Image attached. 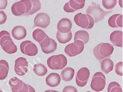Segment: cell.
<instances>
[{"label":"cell","mask_w":123,"mask_h":92,"mask_svg":"<svg viewBox=\"0 0 123 92\" xmlns=\"http://www.w3.org/2000/svg\"><path fill=\"white\" fill-rule=\"evenodd\" d=\"M84 44L80 40H77L66 46L64 49L65 53L70 57L75 56L83 51Z\"/></svg>","instance_id":"6"},{"label":"cell","mask_w":123,"mask_h":92,"mask_svg":"<svg viewBox=\"0 0 123 92\" xmlns=\"http://www.w3.org/2000/svg\"><path fill=\"white\" fill-rule=\"evenodd\" d=\"M117 1L116 0H103L102 4L103 6L106 9L110 10L113 8L117 5Z\"/></svg>","instance_id":"30"},{"label":"cell","mask_w":123,"mask_h":92,"mask_svg":"<svg viewBox=\"0 0 123 92\" xmlns=\"http://www.w3.org/2000/svg\"><path fill=\"white\" fill-rule=\"evenodd\" d=\"M14 71L20 76L25 75L28 71V62L26 58L20 57L15 61Z\"/></svg>","instance_id":"9"},{"label":"cell","mask_w":123,"mask_h":92,"mask_svg":"<svg viewBox=\"0 0 123 92\" xmlns=\"http://www.w3.org/2000/svg\"><path fill=\"white\" fill-rule=\"evenodd\" d=\"M72 28V23L70 19L67 18H63L59 20L57 25L58 31L62 33L69 32Z\"/></svg>","instance_id":"13"},{"label":"cell","mask_w":123,"mask_h":92,"mask_svg":"<svg viewBox=\"0 0 123 92\" xmlns=\"http://www.w3.org/2000/svg\"><path fill=\"white\" fill-rule=\"evenodd\" d=\"M101 67L102 71L107 74L113 70L114 63L109 58H105L101 62Z\"/></svg>","instance_id":"21"},{"label":"cell","mask_w":123,"mask_h":92,"mask_svg":"<svg viewBox=\"0 0 123 92\" xmlns=\"http://www.w3.org/2000/svg\"><path fill=\"white\" fill-rule=\"evenodd\" d=\"M39 44L40 45L42 51L45 54L53 53L57 49V45L56 42L48 36Z\"/></svg>","instance_id":"10"},{"label":"cell","mask_w":123,"mask_h":92,"mask_svg":"<svg viewBox=\"0 0 123 92\" xmlns=\"http://www.w3.org/2000/svg\"><path fill=\"white\" fill-rule=\"evenodd\" d=\"M11 12L14 15L19 16L26 14V7L23 0L14 3L11 7Z\"/></svg>","instance_id":"14"},{"label":"cell","mask_w":123,"mask_h":92,"mask_svg":"<svg viewBox=\"0 0 123 92\" xmlns=\"http://www.w3.org/2000/svg\"><path fill=\"white\" fill-rule=\"evenodd\" d=\"M113 51L112 45L108 43H101L93 49V54L96 59L101 62L103 59L110 56Z\"/></svg>","instance_id":"1"},{"label":"cell","mask_w":123,"mask_h":92,"mask_svg":"<svg viewBox=\"0 0 123 92\" xmlns=\"http://www.w3.org/2000/svg\"><path fill=\"white\" fill-rule=\"evenodd\" d=\"M61 81V78L57 73H52L49 74L46 78V84L50 87H55L58 86Z\"/></svg>","instance_id":"17"},{"label":"cell","mask_w":123,"mask_h":92,"mask_svg":"<svg viewBox=\"0 0 123 92\" xmlns=\"http://www.w3.org/2000/svg\"><path fill=\"white\" fill-rule=\"evenodd\" d=\"M75 75V70L71 67L64 69L61 73V77L65 81H71Z\"/></svg>","instance_id":"22"},{"label":"cell","mask_w":123,"mask_h":92,"mask_svg":"<svg viewBox=\"0 0 123 92\" xmlns=\"http://www.w3.org/2000/svg\"><path fill=\"white\" fill-rule=\"evenodd\" d=\"M29 92H35V90L32 86L30 85V91Z\"/></svg>","instance_id":"37"},{"label":"cell","mask_w":123,"mask_h":92,"mask_svg":"<svg viewBox=\"0 0 123 92\" xmlns=\"http://www.w3.org/2000/svg\"><path fill=\"white\" fill-rule=\"evenodd\" d=\"M85 3V0H70L63 7L64 10L68 13H72L83 8Z\"/></svg>","instance_id":"12"},{"label":"cell","mask_w":123,"mask_h":92,"mask_svg":"<svg viewBox=\"0 0 123 92\" xmlns=\"http://www.w3.org/2000/svg\"><path fill=\"white\" fill-rule=\"evenodd\" d=\"M50 23V18L45 13H40L37 14L34 19V26L41 27L44 29L47 28Z\"/></svg>","instance_id":"11"},{"label":"cell","mask_w":123,"mask_h":92,"mask_svg":"<svg viewBox=\"0 0 123 92\" xmlns=\"http://www.w3.org/2000/svg\"><path fill=\"white\" fill-rule=\"evenodd\" d=\"M10 39H12L10 33L8 31H2L0 32V45L2 46L4 42Z\"/></svg>","instance_id":"31"},{"label":"cell","mask_w":123,"mask_h":92,"mask_svg":"<svg viewBox=\"0 0 123 92\" xmlns=\"http://www.w3.org/2000/svg\"><path fill=\"white\" fill-rule=\"evenodd\" d=\"M25 83L16 77H12L9 81V85L11 87L12 92H18L24 87Z\"/></svg>","instance_id":"19"},{"label":"cell","mask_w":123,"mask_h":92,"mask_svg":"<svg viewBox=\"0 0 123 92\" xmlns=\"http://www.w3.org/2000/svg\"><path fill=\"white\" fill-rule=\"evenodd\" d=\"M90 76V71L86 67L80 68L77 72L76 77L77 85L80 87H83L86 85Z\"/></svg>","instance_id":"8"},{"label":"cell","mask_w":123,"mask_h":92,"mask_svg":"<svg viewBox=\"0 0 123 92\" xmlns=\"http://www.w3.org/2000/svg\"><path fill=\"white\" fill-rule=\"evenodd\" d=\"M72 36L73 34L71 31L67 33H62L57 31L56 35L58 41L61 44H66L70 41L72 38Z\"/></svg>","instance_id":"25"},{"label":"cell","mask_w":123,"mask_h":92,"mask_svg":"<svg viewBox=\"0 0 123 92\" xmlns=\"http://www.w3.org/2000/svg\"><path fill=\"white\" fill-rule=\"evenodd\" d=\"M9 69L8 63L6 60H0V80H4L7 77L8 74Z\"/></svg>","instance_id":"23"},{"label":"cell","mask_w":123,"mask_h":92,"mask_svg":"<svg viewBox=\"0 0 123 92\" xmlns=\"http://www.w3.org/2000/svg\"><path fill=\"white\" fill-rule=\"evenodd\" d=\"M1 46L3 50L8 54H15L17 51V47L14 43L12 39L7 40Z\"/></svg>","instance_id":"20"},{"label":"cell","mask_w":123,"mask_h":92,"mask_svg":"<svg viewBox=\"0 0 123 92\" xmlns=\"http://www.w3.org/2000/svg\"><path fill=\"white\" fill-rule=\"evenodd\" d=\"M20 48L22 54L30 56H35L38 51L37 46L29 40L22 42L20 44Z\"/></svg>","instance_id":"7"},{"label":"cell","mask_w":123,"mask_h":92,"mask_svg":"<svg viewBox=\"0 0 123 92\" xmlns=\"http://www.w3.org/2000/svg\"><path fill=\"white\" fill-rule=\"evenodd\" d=\"M48 35L42 30L37 29H36L32 32V37L34 40L40 43L43 41Z\"/></svg>","instance_id":"26"},{"label":"cell","mask_w":123,"mask_h":92,"mask_svg":"<svg viewBox=\"0 0 123 92\" xmlns=\"http://www.w3.org/2000/svg\"><path fill=\"white\" fill-rule=\"evenodd\" d=\"M7 5V0H0V10L5 9Z\"/></svg>","instance_id":"36"},{"label":"cell","mask_w":123,"mask_h":92,"mask_svg":"<svg viewBox=\"0 0 123 92\" xmlns=\"http://www.w3.org/2000/svg\"><path fill=\"white\" fill-rule=\"evenodd\" d=\"M67 58L62 54L49 57L47 61L49 68L54 70L63 69L67 65Z\"/></svg>","instance_id":"3"},{"label":"cell","mask_w":123,"mask_h":92,"mask_svg":"<svg viewBox=\"0 0 123 92\" xmlns=\"http://www.w3.org/2000/svg\"><path fill=\"white\" fill-rule=\"evenodd\" d=\"M110 40L115 46L123 47V32L120 31H113L110 35Z\"/></svg>","instance_id":"16"},{"label":"cell","mask_w":123,"mask_h":92,"mask_svg":"<svg viewBox=\"0 0 123 92\" xmlns=\"http://www.w3.org/2000/svg\"><path fill=\"white\" fill-rule=\"evenodd\" d=\"M0 92H3V91H2V90L1 89V88H0Z\"/></svg>","instance_id":"39"},{"label":"cell","mask_w":123,"mask_h":92,"mask_svg":"<svg viewBox=\"0 0 123 92\" xmlns=\"http://www.w3.org/2000/svg\"><path fill=\"white\" fill-rule=\"evenodd\" d=\"M23 2L26 5V14H25V15L26 16L31 10L32 5V2L31 1H30V0H23Z\"/></svg>","instance_id":"33"},{"label":"cell","mask_w":123,"mask_h":92,"mask_svg":"<svg viewBox=\"0 0 123 92\" xmlns=\"http://www.w3.org/2000/svg\"><path fill=\"white\" fill-rule=\"evenodd\" d=\"M108 24L110 27H123V15L121 14H116L112 15L108 20Z\"/></svg>","instance_id":"18"},{"label":"cell","mask_w":123,"mask_h":92,"mask_svg":"<svg viewBox=\"0 0 123 92\" xmlns=\"http://www.w3.org/2000/svg\"><path fill=\"white\" fill-rule=\"evenodd\" d=\"M62 92H78V90L73 86H67L63 88Z\"/></svg>","instance_id":"35"},{"label":"cell","mask_w":123,"mask_h":92,"mask_svg":"<svg viewBox=\"0 0 123 92\" xmlns=\"http://www.w3.org/2000/svg\"><path fill=\"white\" fill-rule=\"evenodd\" d=\"M75 23L81 28L91 29L94 25L95 22L93 18L88 14H82L81 13L77 14L74 18Z\"/></svg>","instance_id":"4"},{"label":"cell","mask_w":123,"mask_h":92,"mask_svg":"<svg viewBox=\"0 0 123 92\" xmlns=\"http://www.w3.org/2000/svg\"><path fill=\"white\" fill-rule=\"evenodd\" d=\"M106 84L105 76L101 72L96 73L92 77L90 84L91 88L96 92L103 91Z\"/></svg>","instance_id":"5"},{"label":"cell","mask_w":123,"mask_h":92,"mask_svg":"<svg viewBox=\"0 0 123 92\" xmlns=\"http://www.w3.org/2000/svg\"><path fill=\"white\" fill-rule=\"evenodd\" d=\"M33 70L36 75L40 76H44L48 73V70L45 67V66L40 63L34 65Z\"/></svg>","instance_id":"27"},{"label":"cell","mask_w":123,"mask_h":92,"mask_svg":"<svg viewBox=\"0 0 123 92\" xmlns=\"http://www.w3.org/2000/svg\"><path fill=\"white\" fill-rule=\"evenodd\" d=\"M112 11H105L102 9L99 4L92 2L91 5L89 6L86 10V13L90 15L94 19V22L97 23L103 20L105 17L109 14Z\"/></svg>","instance_id":"2"},{"label":"cell","mask_w":123,"mask_h":92,"mask_svg":"<svg viewBox=\"0 0 123 92\" xmlns=\"http://www.w3.org/2000/svg\"><path fill=\"white\" fill-rule=\"evenodd\" d=\"M7 20V15L4 11H0V25L4 24Z\"/></svg>","instance_id":"34"},{"label":"cell","mask_w":123,"mask_h":92,"mask_svg":"<svg viewBox=\"0 0 123 92\" xmlns=\"http://www.w3.org/2000/svg\"><path fill=\"white\" fill-rule=\"evenodd\" d=\"M32 8L31 11L26 15H31L41 9V3L39 0H31Z\"/></svg>","instance_id":"29"},{"label":"cell","mask_w":123,"mask_h":92,"mask_svg":"<svg viewBox=\"0 0 123 92\" xmlns=\"http://www.w3.org/2000/svg\"><path fill=\"white\" fill-rule=\"evenodd\" d=\"M115 71L118 75L120 76H123V62H118L115 65Z\"/></svg>","instance_id":"32"},{"label":"cell","mask_w":123,"mask_h":92,"mask_svg":"<svg viewBox=\"0 0 123 92\" xmlns=\"http://www.w3.org/2000/svg\"><path fill=\"white\" fill-rule=\"evenodd\" d=\"M89 40V34L85 31H79L75 34L74 41L80 40L83 42L84 44H87Z\"/></svg>","instance_id":"24"},{"label":"cell","mask_w":123,"mask_h":92,"mask_svg":"<svg viewBox=\"0 0 123 92\" xmlns=\"http://www.w3.org/2000/svg\"><path fill=\"white\" fill-rule=\"evenodd\" d=\"M108 92H123L120 84L117 82H110L107 88Z\"/></svg>","instance_id":"28"},{"label":"cell","mask_w":123,"mask_h":92,"mask_svg":"<svg viewBox=\"0 0 123 92\" xmlns=\"http://www.w3.org/2000/svg\"><path fill=\"white\" fill-rule=\"evenodd\" d=\"M44 92H59L58 91H55V90H47L45 91Z\"/></svg>","instance_id":"38"},{"label":"cell","mask_w":123,"mask_h":92,"mask_svg":"<svg viewBox=\"0 0 123 92\" xmlns=\"http://www.w3.org/2000/svg\"><path fill=\"white\" fill-rule=\"evenodd\" d=\"M11 33L12 36L16 40H21L26 37L27 32L25 28L21 25H17L12 29Z\"/></svg>","instance_id":"15"},{"label":"cell","mask_w":123,"mask_h":92,"mask_svg":"<svg viewBox=\"0 0 123 92\" xmlns=\"http://www.w3.org/2000/svg\"><path fill=\"white\" fill-rule=\"evenodd\" d=\"M90 92V91H87V92Z\"/></svg>","instance_id":"40"}]
</instances>
